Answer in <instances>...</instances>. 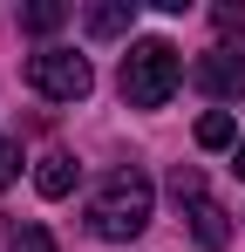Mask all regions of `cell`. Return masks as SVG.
Returning <instances> with one entry per match:
<instances>
[{
    "label": "cell",
    "mask_w": 245,
    "mask_h": 252,
    "mask_svg": "<svg viewBox=\"0 0 245 252\" xmlns=\"http://www.w3.org/2000/svg\"><path fill=\"white\" fill-rule=\"evenodd\" d=\"M150 205H157V191H150V177L136 164L109 170L95 184V198H89V225H95V239H136L150 225Z\"/></svg>",
    "instance_id": "cell-1"
},
{
    "label": "cell",
    "mask_w": 245,
    "mask_h": 252,
    "mask_svg": "<svg viewBox=\"0 0 245 252\" xmlns=\"http://www.w3.org/2000/svg\"><path fill=\"white\" fill-rule=\"evenodd\" d=\"M184 82V62H177V48L170 41H136L122 55V102H136V109H163L170 95Z\"/></svg>",
    "instance_id": "cell-2"
},
{
    "label": "cell",
    "mask_w": 245,
    "mask_h": 252,
    "mask_svg": "<svg viewBox=\"0 0 245 252\" xmlns=\"http://www.w3.org/2000/svg\"><path fill=\"white\" fill-rule=\"evenodd\" d=\"M170 198L184 205V218H191V239H198L204 252H225V246H232V218H225V205L204 191V170L177 164V170H170Z\"/></svg>",
    "instance_id": "cell-3"
},
{
    "label": "cell",
    "mask_w": 245,
    "mask_h": 252,
    "mask_svg": "<svg viewBox=\"0 0 245 252\" xmlns=\"http://www.w3.org/2000/svg\"><path fill=\"white\" fill-rule=\"evenodd\" d=\"M28 82L48 102H82L95 89V68H89V55H75V48H41L34 62H28Z\"/></svg>",
    "instance_id": "cell-4"
},
{
    "label": "cell",
    "mask_w": 245,
    "mask_h": 252,
    "mask_svg": "<svg viewBox=\"0 0 245 252\" xmlns=\"http://www.w3.org/2000/svg\"><path fill=\"white\" fill-rule=\"evenodd\" d=\"M198 89L218 95V102H239V95H245V55H239V48H211V55H198Z\"/></svg>",
    "instance_id": "cell-5"
},
{
    "label": "cell",
    "mask_w": 245,
    "mask_h": 252,
    "mask_svg": "<svg viewBox=\"0 0 245 252\" xmlns=\"http://www.w3.org/2000/svg\"><path fill=\"white\" fill-rule=\"evenodd\" d=\"M129 21H136V7H129V0H102V7H89V34H95V41L129 34Z\"/></svg>",
    "instance_id": "cell-6"
},
{
    "label": "cell",
    "mask_w": 245,
    "mask_h": 252,
    "mask_svg": "<svg viewBox=\"0 0 245 252\" xmlns=\"http://www.w3.org/2000/svg\"><path fill=\"white\" fill-rule=\"evenodd\" d=\"M34 191H41V198H68V191H75V157H61V150H55V157H41Z\"/></svg>",
    "instance_id": "cell-7"
},
{
    "label": "cell",
    "mask_w": 245,
    "mask_h": 252,
    "mask_svg": "<svg viewBox=\"0 0 245 252\" xmlns=\"http://www.w3.org/2000/svg\"><path fill=\"white\" fill-rule=\"evenodd\" d=\"M198 143H204V150H225V143H239V129H232V116H225V109H211V116H198Z\"/></svg>",
    "instance_id": "cell-8"
},
{
    "label": "cell",
    "mask_w": 245,
    "mask_h": 252,
    "mask_svg": "<svg viewBox=\"0 0 245 252\" xmlns=\"http://www.w3.org/2000/svg\"><path fill=\"white\" fill-rule=\"evenodd\" d=\"M61 21H68V7H61V0H34V7L21 14V28H34V34H55Z\"/></svg>",
    "instance_id": "cell-9"
},
{
    "label": "cell",
    "mask_w": 245,
    "mask_h": 252,
    "mask_svg": "<svg viewBox=\"0 0 245 252\" xmlns=\"http://www.w3.org/2000/svg\"><path fill=\"white\" fill-rule=\"evenodd\" d=\"M211 28H218L225 41H232V34H245V0H218V7H211Z\"/></svg>",
    "instance_id": "cell-10"
},
{
    "label": "cell",
    "mask_w": 245,
    "mask_h": 252,
    "mask_svg": "<svg viewBox=\"0 0 245 252\" xmlns=\"http://www.w3.org/2000/svg\"><path fill=\"white\" fill-rule=\"evenodd\" d=\"M7 252H55V239H48V225H21Z\"/></svg>",
    "instance_id": "cell-11"
},
{
    "label": "cell",
    "mask_w": 245,
    "mask_h": 252,
    "mask_svg": "<svg viewBox=\"0 0 245 252\" xmlns=\"http://www.w3.org/2000/svg\"><path fill=\"white\" fill-rule=\"evenodd\" d=\"M14 177H21V143H14V136H0V191H7Z\"/></svg>",
    "instance_id": "cell-12"
},
{
    "label": "cell",
    "mask_w": 245,
    "mask_h": 252,
    "mask_svg": "<svg viewBox=\"0 0 245 252\" xmlns=\"http://www.w3.org/2000/svg\"><path fill=\"white\" fill-rule=\"evenodd\" d=\"M232 164H239V177H245V136H239V157H232Z\"/></svg>",
    "instance_id": "cell-13"
}]
</instances>
